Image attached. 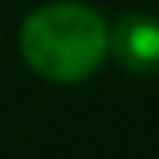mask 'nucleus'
<instances>
[{"mask_svg":"<svg viewBox=\"0 0 159 159\" xmlns=\"http://www.w3.org/2000/svg\"><path fill=\"white\" fill-rule=\"evenodd\" d=\"M17 48L37 78L78 85L108 58V20L85 0H48L24 17Z\"/></svg>","mask_w":159,"mask_h":159,"instance_id":"obj_1","label":"nucleus"},{"mask_svg":"<svg viewBox=\"0 0 159 159\" xmlns=\"http://www.w3.org/2000/svg\"><path fill=\"white\" fill-rule=\"evenodd\" d=\"M108 54L132 75L159 71V17L146 10H125L108 24Z\"/></svg>","mask_w":159,"mask_h":159,"instance_id":"obj_2","label":"nucleus"}]
</instances>
